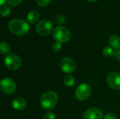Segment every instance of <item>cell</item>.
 <instances>
[{"label":"cell","instance_id":"1","mask_svg":"<svg viewBox=\"0 0 120 119\" xmlns=\"http://www.w3.org/2000/svg\"><path fill=\"white\" fill-rule=\"evenodd\" d=\"M8 26L10 32L18 36H24L30 31L28 22L22 19H13L9 22Z\"/></svg>","mask_w":120,"mask_h":119},{"label":"cell","instance_id":"2","mask_svg":"<svg viewBox=\"0 0 120 119\" xmlns=\"http://www.w3.org/2000/svg\"><path fill=\"white\" fill-rule=\"evenodd\" d=\"M58 95L53 90L45 92L40 97V105L44 109H52L58 102Z\"/></svg>","mask_w":120,"mask_h":119},{"label":"cell","instance_id":"3","mask_svg":"<svg viewBox=\"0 0 120 119\" xmlns=\"http://www.w3.org/2000/svg\"><path fill=\"white\" fill-rule=\"evenodd\" d=\"M53 36L56 42L66 43L70 41L71 38V33L70 30L63 26L56 27L53 30Z\"/></svg>","mask_w":120,"mask_h":119},{"label":"cell","instance_id":"4","mask_svg":"<svg viewBox=\"0 0 120 119\" xmlns=\"http://www.w3.org/2000/svg\"><path fill=\"white\" fill-rule=\"evenodd\" d=\"M4 65L8 69L17 70L21 67L22 60L17 55L10 53L5 57Z\"/></svg>","mask_w":120,"mask_h":119},{"label":"cell","instance_id":"5","mask_svg":"<svg viewBox=\"0 0 120 119\" xmlns=\"http://www.w3.org/2000/svg\"><path fill=\"white\" fill-rule=\"evenodd\" d=\"M53 30V23L47 20H42L37 22L36 25V31L41 36H48Z\"/></svg>","mask_w":120,"mask_h":119},{"label":"cell","instance_id":"6","mask_svg":"<svg viewBox=\"0 0 120 119\" xmlns=\"http://www.w3.org/2000/svg\"><path fill=\"white\" fill-rule=\"evenodd\" d=\"M91 92V88L89 84L82 83L75 90V97L78 100L84 101L90 97Z\"/></svg>","mask_w":120,"mask_h":119},{"label":"cell","instance_id":"7","mask_svg":"<svg viewBox=\"0 0 120 119\" xmlns=\"http://www.w3.org/2000/svg\"><path fill=\"white\" fill-rule=\"evenodd\" d=\"M0 89L6 95H12L16 90V85L10 78H4L0 82Z\"/></svg>","mask_w":120,"mask_h":119},{"label":"cell","instance_id":"8","mask_svg":"<svg viewBox=\"0 0 120 119\" xmlns=\"http://www.w3.org/2000/svg\"><path fill=\"white\" fill-rule=\"evenodd\" d=\"M60 67L63 72L66 74H70L75 71L76 68V64L72 59L69 58H65L60 61Z\"/></svg>","mask_w":120,"mask_h":119},{"label":"cell","instance_id":"9","mask_svg":"<svg viewBox=\"0 0 120 119\" xmlns=\"http://www.w3.org/2000/svg\"><path fill=\"white\" fill-rule=\"evenodd\" d=\"M107 83L110 87L115 90H120V74L113 72L107 76Z\"/></svg>","mask_w":120,"mask_h":119},{"label":"cell","instance_id":"10","mask_svg":"<svg viewBox=\"0 0 120 119\" xmlns=\"http://www.w3.org/2000/svg\"><path fill=\"white\" fill-rule=\"evenodd\" d=\"M84 119H102L103 114L98 107H91L85 111L83 115Z\"/></svg>","mask_w":120,"mask_h":119},{"label":"cell","instance_id":"11","mask_svg":"<svg viewBox=\"0 0 120 119\" xmlns=\"http://www.w3.org/2000/svg\"><path fill=\"white\" fill-rule=\"evenodd\" d=\"M27 106V102L25 98L21 97H18L13 100L12 107L14 109L20 111L24 109Z\"/></svg>","mask_w":120,"mask_h":119},{"label":"cell","instance_id":"12","mask_svg":"<svg viewBox=\"0 0 120 119\" xmlns=\"http://www.w3.org/2000/svg\"><path fill=\"white\" fill-rule=\"evenodd\" d=\"M109 44L114 50L120 49V37L117 35H112L109 38Z\"/></svg>","mask_w":120,"mask_h":119},{"label":"cell","instance_id":"13","mask_svg":"<svg viewBox=\"0 0 120 119\" xmlns=\"http://www.w3.org/2000/svg\"><path fill=\"white\" fill-rule=\"evenodd\" d=\"M40 18V14L37 11L32 10L30 11L27 15V19L28 22L31 24H34L39 21Z\"/></svg>","mask_w":120,"mask_h":119},{"label":"cell","instance_id":"14","mask_svg":"<svg viewBox=\"0 0 120 119\" xmlns=\"http://www.w3.org/2000/svg\"><path fill=\"white\" fill-rule=\"evenodd\" d=\"M63 83L67 87H72L75 83V77L72 75H66L63 79Z\"/></svg>","mask_w":120,"mask_h":119},{"label":"cell","instance_id":"15","mask_svg":"<svg viewBox=\"0 0 120 119\" xmlns=\"http://www.w3.org/2000/svg\"><path fill=\"white\" fill-rule=\"evenodd\" d=\"M103 54L107 58L115 57V51L114 50V49L112 48L109 47V46H105L103 49Z\"/></svg>","mask_w":120,"mask_h":119},{"label":"cell","instance_id":"16","mask_svg":"<svg viewBox=\"0 0 120 119\" xmlns=\"http://www.w3.org/2000/svg\"><path fill=\"white\" fill-rule=\"evenodd\" d=\"M10 50V46L5 41H1L0 43V52L1 54H6Z\"/></svg>","mask_w":120,"mask_h":119},{"label":"cell","instance_id":"17","mask_svg":"<svg viewBox=\"0 0 120 119\" xmlns=\"http://www.w3.org/2000/svg\"><path fill=\"white\" fill-rule=\"evenodd\" d=\"M11 12V8L6 6V5H4V6H1V8H0V13L1 15V16L3 17H7L10 15Z\"/></svg>","mask_w":120,"mask_h":119},{"label":"cell","instance_id":"18","mask_svg":"<svg viewBox=\"0 0 120 119\" xmlns=\"http://www.w3.org/2000/svg\"><path fill=\"white\" fill-rule=\"evenodd\" d=\"M52 48H53V50L56 53H58L62 49V45L59 42H56L53 44L52 46Z\"/></svg>","mask_w":120,"mask_h":119},{"label":"cell","instance_id":"19","mask_svg":"<svg viewBox=\"0 0 120 119\" xmlns=\"http://www.w3.org/2000/svg\"><path fill=\"white\" fill-rule=\"evenodd\" d=\"M51 1V0H36L37 5L41 7H45L48 6L50 4Z\"/></svg>","mask_w":120,"mask_h":119},{"label":"cell","instance_id":"20","mask_svg":"<svg viewBox=\"0 0 120 119\" xmlns=\"http://www.w3.org/2000/svg\"><path fill=\"white\" fill-rule=\"evenodd\" d=\"M22 0H7L8 4L11 6H18Z\"/></svg>","mask_w":120,"mask_h":119},{"label":"cell","instance_id":"21","mask_svg":"<svg viewBox=\"0 0 120 119\" xmlns=\"http://www.w3.org/2000/svg\"><path fill=\"white\" fill-rule=\"evenodd\" d=\"M103 119H117V116L113 113H108L104 116Z\"/></svg>","mask_w":120,"mask_h":119},{"label":"cell","instance_id":"22","mask_svg":"<svg viewBox=\"0 0 120 119\" xmlns=\"http://www.w3.org/2000/svg\"><path fill=\"white\" fill-rule=\"evenodd\" d=\"M44 119H56V116L52 112H47L44 115Z\"/></svg>","mask_w":120,"mask_h":119},{"label":"cell","instance_id":"23","mask_svg":"<svg viewBox=\"0 0 120 119\" xmlns=\"http://www.w3.org/2000/svg\"><path fill=\"white\" fill-rule=\"evenodd\" d=\"M115 58L117 60H119L120 62V50H116V51H115Z\"/></svg>","mask_w":120,"mask_h":119},{"label":"cell","instance_id":"24","mask_svg":"<svg viewBox=\"0 0 120 119\" xmlns=\"http://www.w3.org/2000/svg\"><path fill=\"white\" fill-rule=\"evenodd\" d=\"M5 1H6V0H0V5L1 6H4Z\"/></svg>","mask_w":120,"mask_h":119},{"label":"cell","instance_id":"25","mask_svg":"<svg viewBox=\"0 0 120 119\" xmlns=\"http://www.w3.org/2000/svg\"><path fill=\"white\" fill-rule=\"evenodd\" d=\"M87 1H90V2H95V1H98V0H87Z\"/></svg>","mask_w":120,"mask_h":119}]
</instances>
